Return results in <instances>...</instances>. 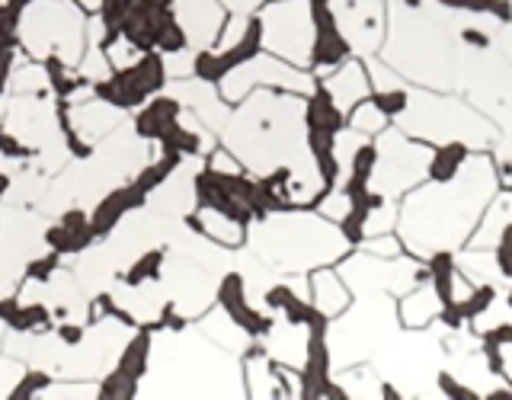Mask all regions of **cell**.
I'll use <instances>...</instances> for the list:
<instances>
[{
  "label": "cell",
  "mask_w": 512,
  "mask_h": 400,
  "mask_svg": "<svg viewBox=\"0 0 512 400\" xmlns=\"http://www.w3.org/2000/svg\"><path fill=\"white\" fill-rule=\"evenodd\" d=\"M500 192V170L487 151H468L461 167L448 180L410 189L400 202L397 237L404 250L420 260L458 253L477 231L484 208Z\"/></svg>",
  "instance_id": "6da1fadb"
},
{
  "label": "cell",
  "mask_w": 512,
  "mask_h": 400,
  "mask_svg": "<svg viewBox=\"0 0 512 400\" xmlns=\"http://www.w3.org/2000/svg\"><path fill=\"white\" fill-rule=\"evenodd\" d=\"M138 397H247L244 365L199 327L151 336Z\"/></svg>",
  "instance_id": "7a4b0ae2"
},
{
  "label": "cell",
  "mask_w": 512,
  "mask_h": 400,
  "mask_svg": "<svg viewBox=\"0 0 512 400\" xmlns=\"http://www.w3.org/2000/svg\"><path fill=\"white\" fill-rule=\"evenodd\" d=\"M221 141L256 180L295 164L311 151L308 96L253 90L224 122Z\"/></svg>",
  "instance_id": "3957f363"
},
{
  "label": "cell",
  "mask_w": 512,
  "mask_h": 400,
  "mask_svg": "<svg viewBox=\"0 0 512 400\" xmlns=\"http://www.w3.org/2000/svg\"><path fill=\"white\" fill-rule=\"evenodd\" d=\"M448 13L436 0V7L391 0L388 10V36L381 45V58L420 87L452 90L461 77V55L455 48V32L448 26Z\"/></svg>",
  "instance_id": "277c9868"
},
{
  "label": "cell",
  "mask_w": 512,
  "mask_h": 400,
  "mask_svg": "<svg viewBox=\"0 0 512 400\" xmlns=\"http://www.w3.org/2000/svg\"><path fill=\"white\" fill-rule=\"evenodd\" d=\"M247 244L279 276H292L340 263L352 237L320 212H263L247 228Z\"/></svg>",
  "instance_id": "5b68a950"
},
{
  "label": "cell",
  "mask_w": 512,
  "mask_h": 400,
  "mask_svg": "<svg viewBox=\"0 0 512 400\" xmlns=\"http://www.w3.org/2000/svg\"><path fill=\"white\" fill-rule=\"evenodd\" d=\"M394 125L407 135L420 138L432 148L442 144H464L471 151H490L496 144V125L458 96L436 93L432 87H413L404 109L394 116Z\"/></svg>",
  "instance_id": "8992f818"
},
{
  "label": "cell",
  "mask_w": 512,
  "mask_h": 400,
  "mask_svg": "<svg viewBox=\"0 0 512 400\" xmlns=\"http://www.w3.org/2000/svg\"><path fill=\"white\" fill-rule=\"evenodd\" d=\"M400 311L394 295H356L343 314L330 317L324 330L330 372L372 362L400 333Z\"/></svg>",
  "instance_id": "52a82bcc"
},
{
  "label": "cell",
  "mask_w": 512,
  "mask_h": 400,
  "mask_svg": "<svg viewBox=\"0 0 512 400\" xmlns=\"http://www.w3.org/2000/svg\"><path fill=\"white\" fill-rule=\"evenodd\" d=\"M442 362L445 346L442 330H436V324L423 330L404 327V333H397L372 359L388 391L397 397H442Z\"/></svg>",
  "instance_id": "ba28073f"
},
{
  "label": "cell",
  "mask_w": 512,
  "mask_h": 400,
  "mask_svg": "<svg viewBox=\"0 0 512 400\" xmlns=\"http://www.w3.org/2000/svg\"><path fill=\"white\" fill-rule=\"evenodd\" d=\"M16 36L32 58H55L64 68H77L90 42V23L71 0H32L20 13Z\"/></svg>",
  "instance_id": "9c48e42d"
},
{
  "label": "cell",
  "mask_w": 512,
  "mask_h": 400,
  "mask_svg": "<svg viewBox=\"0 0 512 400\" xmlns=\"http://www.w3.org/2000/svg\"><path fill=\"white\" fill-rule=\"evenodd\" d=\"M372 173H368V192L381 199H400L410 189L420 186L426 176H432V160L436 148L420 138L407 135L394 122L378 135L372 148Z\"/></svg>",
  "instance_id": "30bf717a"
},
{
  "label": "cell",
  "mask_w": 512,
  "mask_h": 400,
  "mask_svg": "<svg viewBox=\"0 0 512 400\" xmlns=\"http://www.w3.org/2000/svg\"><path fill=\"white\" fill-rule=\"evenodd\" d=\"M260 45L295 68H308L317 48V0H269L256 13Z\"/></svg>",
  "instance_id": "8fae6325"
},
{
  "label": "cell",
  "mask_w": 512,
  "mask_h": 400,
  "mask_svg": "<svg viewBox=\"0 0 512 400\" xmlns=\"http://www.w3.org/2000/svg\"><path fill=\"white\" fill-rule=\"evenodd\" d=\"M426 260L420 256H378V253H368V250H356V253H346L340 260V276L346 279L352 298L356 295H407L410 288H416L423 279L432 276V269L423 266Z\"/></svg>",
  "instance_id": "7c38bea8"
},
{
  "label": "cell",
  "mask_w": 512,
  "mask_h": 400,
  "mask_svg": "<svg viewBox=\"0 0 512 400\" xmlns=\"http://www.w3.org/2000/svg\"><path fill=\"white\" fill-rule=\"evenodd\" d=\"M4 128L10 138H16L39 154L36 157L39 170L55 173L68 164V144H64L61 125L55 116V100H39V96L16 93V100L7 106Z\"/></svg>",
  "instance_id": "4fadbf2b"
},
{
  "label": "cell",
  "mask_w": 512,
  "mask_h": 400,
  "mask_svg": "<svg viewBox=\"0 0 512 400\" xmlns=\"http://www.w3.org/2000/svg\"><path fill=\"white\" fill-rule=\"evenodd\" d=\"M135 330L119 317H103L100 324H93L80 343H68L64 356L55 368V375L74 378V381H100L112 375L125 356V349L132 346Z\"/></svg>",
  "instance_id": "5bb4252c"
},
{
  "label": "cell",
  "mask_w": 512,
  "mask_h": 400,
  "mask_svg": "<svg viewBox=\"0 0 512 400\" xmlns=\"http://www.w3.org/2000/svg\"><path fill=\"white\" fill-rule=\"evenodd\" d=\"M218 90L228 103H240L244 96L253 90H285V93H298V96H314V77L308 68H295L276 55H250L244 61H237L234 68H228L218 80Z\"/></svg>",
  "instance_id": "9a60e30c"
},
{
  "label": "cell",
  "mask_w": 512,
  "mask_h": 400,
  "mask_svg": "<svg viewBox=\"0 0 512 400\" xmlns=\"http://www.w3.org/2000/svg\"><path fill=\"white\" fill-rule=\"evenodd\" d=\"M160 282H164L173 311L180 317H202L212 308V301L221 295L218 272L176 250H170L164 266H160Z\"/></svg>",
  "instance_id": "2e32d148"
},
{
  "label": "cell",
  "mask_w": 512,
  "mask_h": 400,
  "mask_svg": "<svg viewBox=\"0 0 512 400\" xmlns=\"http://www.w3.org/2000/svg\"><path fill=\"white\" fill-rule=\"evenodd\" d=\"M324 7L352 55L368 58L381 52L384 36H388L384 0H324Z\"/></svg>",
  "instance_id": "e0dca14e"
},
{
  "label": "cell",
  "mask_w": 512,
  "mask_h": 400,
  "mask_svg": "<svg viewBox=\"0 0 512 400\" xmlns=\"http://www.w3.org/2000/svg\"><path fill=\"white\" fill-rule=\"evenodd\" d=\"M314 324L308 317H288V314H276L266 324V330L260 333V349L276 365H288L304 372L311 362L314 352Z\"/></svg>",
  "instance_id": "ac0fdd59"
},
{
  "label": "cell",
  "mask_w": 512,
  "mask_h": 400,
  "mask_svg": "<svg viewBox=\"0 0 512 400\" xmlns=\"http://www.w3.org/2000/svg\"><path fill=\"white\" fill-rule=\"evenodd\" d=\"M173 20L189 48L212 52L228 16H224L221 0H173Z\"/></svg>",
  "instance_id": "d6986e66"
},
{
  "label": "cell",
  "mask_w": 512,
  "mask_h": 400,
  "mask_svg": "<svg viewBox=\"0 0 512 400\" xmlns=\"http://www.w3.org/2000/svg\"><path fill=\"white\" fill-rule=\"evenodd\" d=\"M196 176H199V160L189 157L176 167L164 183H160L151 196H148V208L164 218H186L189 212H196Z\"/></svg>",
  "instance_id": "ffe728a7"
},
{
  "label": "cell",
  "mask_w": 512,
  "mask_h": 400,
  "mask_svg": "<svg viewBox=\"0 0 512 400\" xmlns=\"http://www.w3.org/2000/svg\"><path fill=\"white\" fill-rule=\"evenodd\" d=\"M109 295H112V304H116L122 314L138 320V324H154V320L164 317L167 304H170V295H167L164 282H160V276L135 282V285L112 282Z\"/></svg>",
  "instance_id": "44dd1931"
},
{
  "label": "cell",
  "mask_w": 512,
  "mask_h": 400,
  "mask_svg": "<svg viewBox=\"0 0 512 400\" xmlns=\"http://www.w3.org/2000/svg\"><path fill=\"white\" fill-rule=\"evenodd\" d=\"M167 96L176 100V106H186L189 112H196L202 119V125H208L212 132H221L224 122H228L231 109H228V100L221 96V90H215L208 80H173L167 87Z\"/></svg>",
  "instance_id": "7402d4cb"
},
{
  "label": "cell",
  "mask_w": 512,
  "mask_h": 400,
  "mask_svg": "<svg viewBox=\"0 0 512 400\" xmlns=\"http://www.w3.org/2000/svg\"><path fill=\"white\" fill-rule=\"evenodd\" d=\"M320 90L327 93V100L349 116L352 109H356L362 100L372 96V80H368V71H365V61L359 58H346L340 68H333L330 74L320 77Z\"/></svg>",
  "instance_id": "603a6c76"
},
{
  "label": "cell",
  "mask_w": 512,
  "mask_h": 400,
  "mask_svg": "<svg viewBox=\"0 0 512 400\" xmlns=\"http://www.w3.org/2000/svg\"><path fill=\"white\" fill-rule=\"evenodd\" d=\"M68 122L84 144H103L112 132H119L128 119L119 106L103 103V100H84L68 109Z\"/></svg>",
  "instance_id": "cb8c5ba5"
},
{
  "label": "cell",
  "mask_w": 512,
  "mask_h": 400,
  "mask_svg": "<svg viewBox=\"0 0 512 400\" xmlns=\"http://www.w3.org/2000/svg\"><path fill=\"white\" fill-rule=\"evenodd\" d=\"M45 308L52 311L61 324L80 327L90 317V301H87V288L80 285L77 276L71 272H55L52 282H45Z\"/></svg>",
  "instance_id": "d4e9b609"
},
{
  "label": "cell",
  "mask_w": 512,
  "mask_h": 400,
  "mask_svg": "<svg viewBox=\"0 0 512 400\" xmlns=\"http://www.w3.org/2000/svg\"><path fill=\"white\" fill-rule=\"evenodd\" d=\"M68 343L55 333H7L4 352L39 372H55Z\"/></svg>",
  "instance_id": "484cf974"
},
{
  "label": "cell",
  "mask_w": 512,
  "mask_h": 400,
  "mask_svg": "<svg viewBox=\"0 0 512 400\" xmlns=\"http://www.w3.org/2000/svg\"><path fill=\"white\" fill-rule=\"evenodd\" d=\"M400 324L407 330H423V327H432L439 324L442 314H445V298L439 292V285L429 279H423L416 288H410L407 295H400Z\"/></svg>",
  "instance_id": "4316f807"
},
{
  "label": "cell",
  "mask_w": 512,
  "mask_h": 400,
  "mask_svg": "<svg viewBox=\"0 0 512 400\" xmlns=\"http://www.w3.org/2000/svg\"><path fill=\"white\" fill-rule=\"evenodd\" d=\"M199 330L215 340L221 349L234 352V356H244L253 349V330H247L228 308H212L199 317Z\"/></svg>",
  "instance_id": "83f0119b"
},
{
  "label": "cell",
  "mask_w": 512,
  "mask_h": 400,
  "mask_svg": "<svg viewBox=\"0 0 512 400\" xmlns=\"http://www.w3.org/2000/svg\"><path fill=\"white\" fill-rule=\"evenodd\" d=\"M311 304L320 317H336L352 304V292L336 266H320L311 272Z\"/></svg>",
  "instance_id": "f1b7e54d"
},
{
  "label": "cell",
  "mask_w": 512,
  "mask_h": 400,
  "mask_svg": "<svg viewBox=\"0 0 512 400\" xmlns=\"http://www.w3.org/2000/svg\"><path fill=\"white\" fill-rule=\"evenodd\" d=\"M509 228H512V186H506L503 192H496L490 199V205L484 208V218H480L477 231L468 240V247L496 250V244L506 237Z\"/></svg>",
  "instance_id": "f546056e"
},
{
  "label": "cell",
  "mask_w": 512,
  "mask_h": 400,
  "mask_svg": "<svg viewBox=\"0 0 512 400\" xmlns=\"http://www.w3.org/2000/svg\"><path fill=\"white\" fill-rule=\"evenodd\" d=\"M196 224L205 237H212L221 247H240L247 240V224L231 218V212H224L218 205H202L196 212Z\"/></svg>",
  "instance_id": "4dcf8cb0"
},
{
  "label": "cell",
  "mask_w": 512,
  "mask_h": 400,
  "mask_svg": "<svg viewBox=\"0 0 512 400\" xmlns=\"http://www.w3.org/2000/svg\"><path fill=\"white\" fill-rule=\"evenodd\" d=\"M247 397H279V365L263 349H253L244 359Z\"/></svg>",
  "instance_id": "1f68e13d"
},
{
  "label": "cell",
  "mask_w": 512,
  "mask_h": 400,
  "mask_svg": "<svg viewBox=\"0 0 512 400\" xmlns=\"http://www.w3.org/2000/svg\"><path fill=\"white\" fill-rule=\"evenodd\" d=\"M253 36V16L250 13H231L228 20H224L221 26V36L212 48V55L215 58H224V55H231L237 52L240 45H244L247 39Z\"/></svg>",
  "instance_id": "d6a6232c"
},
{
  "label": "cell",
  "mask_w": 512,
  "mask_h": 400,
  "mask_svg": "<svg viewBox=\"0 0 512 400\" xmlns=\"http://www.w3.org/2000/svg\"><path fill=\"white\" fill-rule=\"evenodd\" d=\"M349 125L359 128V132H365V135H381L384 128L391 125V112L384 109L375 96H368V100H362L356 109L349 112Z\"/></svg>",
  "instance_id": "836d02e7"
},
{
  "label": "cell",
  "mask_w": 512,
  "mask_h": 400,
  "mask_svg": "<svg viewBox=\"0 0 512 400\" xmlns=\"http://www.w3.org/2000/svg\"><path fill=\"white\" fill-rule=\"evenodd\" d=\"M356 208H359L356 196H352L349 189H336V186H330L317 202V212L324 218H330V221H336V224H346L352 215H356Z\"/></svg>",
  "instance_id": "e575fe53"
},
{
  "label": "cell",
  "mask_w": 512,
  "mask_h": 400,
  "mask_svg": "<svg viewBox=\"0 0 512 400\" xmlns=\"http://www.w3.org/2000/svg\"><path fill=\"white\" fill-rule=\"evenodd\" d=\"M10 87H13V93H23V96L45 93L48 90V71L42 68V64H36V61H20L13 68Z\"/></svg>",
  "instance_id": "d590c367"
},
{
  "label": "cell",
  "mask_w": 512,
  "mask_h": 400,
  "mask_svg": "<svg viewBox=\"0 0 512 400\" xmlns=\"http://www.w3.org/2000/svg\"><path fill=\"white\" fill-rule=\"evenodd\" d=\"M36 397H45V400H64V397L90 400V397H100V384H96V381H74V378H61V381L45 384L42 391H36Z\"/></svg>",
  "instance_id": "8d00e7d4"
},
{
  "label": "cell",
  "mask_w": 512,
  "mask_h": 400,
  "mask_svg": "<svg viewBox=\"0 0 512 400\" xmlns=\"http://www.w3.org/2000/svg\"><path fill=\"white\" fill-rule=\"evenodd\" d=\"M160 68L170 80H183L196 74V48H170V52L160 58Z\"/></svg>",
  "instance_id": "74e56055"
},
{
  "label": "cell",
  "mask_w": 512,
  "mask_h": 400,
  "mask_svg": "<svg viewBox=\"0 0 512 400\" xmlns=\"http://www.w3.org/2000/svg\"><path fill=\"white\" fill-rule=\"evenodd\" d=\"M106 55H109V64L116 71H132L141 64V48L132 39H116L106 48Z\"/></svg>",
  "instance_id": "f35d334b"
},
{
  "label": "cell",
  "mask_w": 512,
  "mask_h": 400,
  "mask_svg": "<svg viewBox=\"0 0 512 400\" xmlns=\"http://www.w3.org/2000/svg\"><path fill=\"white\" fill-rule=\"evenodd\" d=\"M26 362L13 359V356H4L0 359V397H10L16 388H20V381L26 378Z\"/></svg>",
  "instance_id": "ab89813d"
},
{
  "label": "cell",
  "mask_w": 512,
  "mask_h": 400,
  "mask_svg": "<svg viewBox=\"0 0 512 400\" xmlns=\"http://www.w3.org/2000/svg\"><path fill=\"white\" fill-rule=\"evenodd\" d=\"M487 349H490L496 368H500V375L512 384V340H509V336H506V340H503V336H496V346L490 343Z\"/></svg>",
  "instance_id": "60d3db41"
},
{
  "label": "cell",
  "mask_w": 512,
  "mask_h": 400,
  "mask_svg": "<svg viewBox=\"0 0 512 400\" xmlns=\"http://www.w3.org/2000/svg\"><path fill=\"white\" fill-rule=\"evenodd\" d=\"M208 167H212V173H218V176H240L244 173V164L224 148V151H215L212 154V160H208Z\"/></svg>",
  "instance_id": "b9f144b4"
},
{
  "label": "cell",
  "mask_w": 512,
  "mask_h": 400,
  "mask_svg": "<svg viewBox=\"0 0 512 400\" xmlns=\"http://www.w3.org/2000/svg\"><path fill=\"white\" fill-rule=\"evenodd\" d=\"M45 282H36V279H29L23 288H20V304L23 308H32V304H45Z\"/></svg>",
  "instance_id": "7bdbcfd3"
},
{
  "label": "cell",
  "mask_w": 512,
  "mask_h": 400,
  "mask_svg": "<svg viewBox=\"0 0 512 400\" xmlns=\"http://www.w3.org/2000/svg\"><path fill=\"white\" fill-rule=\"evenodd\" d=\"M224 7H228L231 13H253L256 7L263 4V0H221Z\"/></svg>",
  "instance_id": "ee69618b"
},
{
  "label": "cell",
  "mask_w": 512,
  "mask_h": 400,
  "mask_svg": "<svg viewBox=\"0 0 512 400\" xmlns=\"http://www.w3.org/2000/svg\"><path fill=\"white\" fill-rule=\"evenodd\" d=\"M10 170H13V160L4 151H0V173H10Z\"/></svg>",
  "instance_id": "f6af8a7d"
},
{
  "label": "cell",
  "mask_w": 512,
  "mask_h": 400,
  "mask_svg": "<svg viewBox=\"0 0 512 400\" xmlns=\"http://www.w3.org/2000/svg\"><path fill=\"white\" fill-rule=\"evenodd\" d=\"M77 4L84 7V10H100V7H103V0H77Z\"/></svg>",
  "instance_id": "bcb514c9"
},
{
  "label": "cell",
  "mask_w": 512,
  "mask_h": 400,
  "mask_svg": "<svg viewBox=\"0 0 512 400\" xmlns=\"http://www.w3.org/2000/svg\"><path fill=\"white\" fill-rule=\"evenodd\" d=\"M7 106H10V103L4 100V96H0V122H4V116H7Z\"/></svg>",
  "instance_id": "7dc6e473"
},
{
  "label": "cell",
  "mask_w": 512,
  "mask_h": 400,
  "mask_svg": "<svg viewBox=\"0 0 512 400\" xmlns=\"http://www.w3.org/2000/svg\"><path fill=\"white\" fill-rule=\"evenodd\" d=\"M4 340H7V333H4V324H0V346H4Z\"/></svg>",
  "instance_id": "c3c4849f"
},
{
  "label": "cell",
  "mask_w": 512,
  "mask_h": 400,
  "mask_svg": "<svg viewBox=\"0 0 512 400\" xmlns=\"http://www.w3.org/2000/svg\"><path fill=\"white\" fill-rule=\"evenodd\" d=\"M0 247H4V221H0Z\"/></svg>",
  "instance_id": "681fc988"
},
{
  "label": "cell",
  "mask_w": 512,
  "mask_h": 400,
  "mask_svg": "<svg viewBox=\"0 0 512 400\" xmlns=\"http://www.w3.org/2000/svg\"><path fill=\"white\" fill-rule=\"evenodd\" d=\"M0 4H7V0H0Z\"/></svg>",
  "instance_id": "f907efd6"
}]
</instances>
